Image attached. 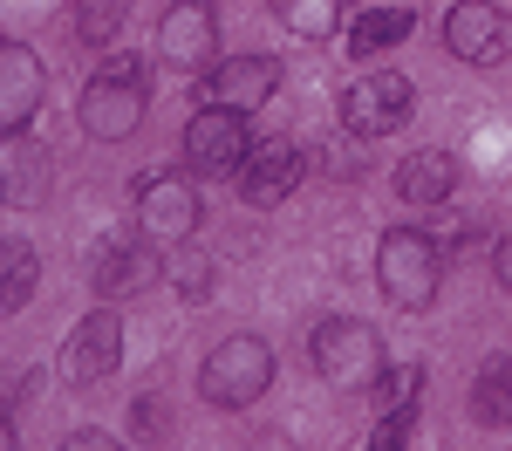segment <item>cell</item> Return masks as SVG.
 I'll use <instances>...</instances> for the list:
<instances>
[{
    "label": "cell",
    "mask_w": 512,
    "mask_h": 451,
    "mask_svg": "<svg viewBox=\"0 0 512 451\" xmlns=\"http://www.w3.org/2000/svg\"><path fill=\"white\" fill-rule=\"evenodd\" d=\"M41 281V253L28 240H0V315H21L35 301Z\"/></svg>",
    "instance_id": "17"
},
{
    "label": "cell",
    "mask_w": 512,
    "mask_h": 451,
    "mask_svg": "<svg viewBox=\"0 0 512 451\" xmlns=\"http://www.w3.org/2000/svg\"><path fill=\"white\" fill-rule=\"evenodd\" d=\"M274 383V349L260 335H226L205 363H198V397L212 410H246L260 404V390Z\"/></svg>",
    "instance_id": "2"
},
{
    "label": "cell",
    "mask_w": 512,
    "mask_h": 451,
    "mask_svg": "<svg viewBox=\"0 0 512 451\" xmlns=\"http://www.w3.org/2000/svg\"><path fill=\"white\" fill-rule=\"evenodd\" d=\"M41 89H48L41 55H35V48H21V41H0V137H14V130L35 123Z\"/></svg>",
    "instance_id": "13"
},
{
    "label": "cell",
    "mask_w": 512,
    "mask_h": 451,
    "mask_svg": "<svg viewBox=\"0 0 512 451\" xmlns=\"http://www.w3.org/2000/svg\"><path fill=\"white\" fill-rule=\"evenodd\" d=\"M472 417L478 424H512V356H492L472 376Z\"/></svg>",
    "instance_id": "18"
},
{
    "label": "cell",
    "mask_w": 512,
    "mask_h": 451,
    "mask_svg": "<svg viewBox=\"0 0 512 451\" xmlns=\"http://www.w3.org/2000/svg\"><path fill=\"white\" fill-rule=\"evenodd\" d=\"M137 233L158 246H185L198 233V192L185 171H151L137 178Z\"/></svg>",
    "instance_id": "5"
},
{
    "label": "cell",
    "mask_w": 512,
    "mask_h": 451,
    "mask_svg": "<svg viewBox=\"0 0 512 451\" xmlns=\"http://www.w3.org/2000/svg\"><path fill=\"white\" fill-rule=\"evenodd\" d=\"M274 89H280V62L274 55H226V62L205 69V103L239 110V117H253L260 103H274Z\"/></svg>",
    "instance_id": "11"
},
{
    "label": "cell",
    "mask_w": 512,
    "mask_h": 451,
    "mask_svg": "<svg viewBox=\"0 0 512 451\" xmlns=\"http://www.w3.org/2000/svg\"><path fill=\"white\" fill-rule=\"evenodd\" d=\"M205 267H212L205 253H185V260L171 267V281H178V294H205V287H212V274H205Z\"/></svg>",
    "instance_id": "22"
},
{
    "label": "cell",
    "mask_w": 512,
    "mask_h": 451,
    "mask_svg": "<svg viewBox=\"0 0 512 451\" xmlns=\"http://www.w3.org/2000/svg\"><path fill=\"white\" fill-rule=\"evenodd\" d=\"M158 240H110L103 253H96V267H89V281H96V294L103 301H123V294H144V287L158 281Z\"/></svg>",
    "instance_id": "14"
},
{
    "label": "cell",
    "mask_w": 512,
    "mask_h": 451,
    "mask_svg": "<svg viewBox=\"0 0 512 451\" xmlns=\"http://www.w3.org/2000/svg\"><path fill=\"white\" fill-rule=\"evenodd\" d=\"M280 21L301 41H335L342 35V0H280Z\"/></svg>",
    "instance_id": "19"
},
{
    "label": "cell",
    "mask_w": 512,
    "mask_h": 451,
    "mask_svg": "<svg viewBox=\"0 0 512 451\" xmlns=\"http://www.w3.org/2000/svg\"><path fill=\"white\" fill-rule=\"evenodd\" d=\"M0 199H7V171H0Z\"/></svg>",
    "instance_id": "25"
},
{
    "label": "cell",
    "mask_w": 512,
    "mask_h": 451,
    "mask_svg": "<svg viewBox=\"0 0 512 451\" xmlns=\"http://www.w3.org/2000/svg\"><path fill=\"white\" fill-rule=\"evenodd\" d=\"M376 281L403 315H424L437 301V287H444V246L417 226H390L376 240Z\"/></svg>",
    "instance_id": "1"
},
{
    "label": "cell",
    "mask_w": 512,
    "mask_h": 451,
    "mask_svg": "<svg viewBox=\"0 0 512 451\" xmlns=\"http://www.w3.org/2000/svg\"><path fill=\"white\" fill-rule=\"evenodd\" d=\"M301 178H308V151H301L294 137L253 144L246 164H239V199H246V205H280V199H294Z\"/></svg>",
    "instance_id": "12"
},
{
    "label": "cell",
    "mask_w": 512,
    "mask_h": 451,
    "mask_svg": "<svg viewBox=\"0 0 512 451\" xmlns=\"http://www.w3.org/2000/svg\"><path fill=\"white\" fill-rule=\"evenodd\" d=\"M417 117V89L403 76H362L342 89V130L349 137H396Z\"/></svg>",
    "instance_id": "6"
},
{
    "label": "cell",
    "mask_w": 512,
    "mask_h": 451,
    "mask_svg": "<svg viewBox=\"0 0 512 451\" xmlns=\"http://www.w3.org/2000/svg\"><path fill=\"white\" fill-rule=\"evenodd\" d=\"M410 431H417V410H383V424L369 431V451H396V445H410Z\"/></svg>",
    "instance_id": "21"
},
{
    "label": "cell",
    "mask_w": 512,
    "mask_h": 451,
    "mask_svg": "<svg viewBox=\"0 0 512 451\" xmlns=\"http://www.w3.org/2000/svg\"><path fill=\"white\" fill-rule=\"evenodd\" d=\"M499 281H506V287H512V240H506V246H499Z\"/></svg>",
    "instance_id": "24"
},
{
    "label": "cell",
    "mask_w": 512,
    "mask_h": 451,
    "mask_svg": "<svg viewBox=\"0 0 512 451\" xmlns=\"http://www.w3.org/2000/svg\"><path fill=\"white\" fill-rule=\"evenodd\" d=\"M444 48H451L458 62H472V69H492V62L512 55V21L492 0H458V7L444 14Z\"/></svg>",
    "instance_id": "10"
},
{
    "label": "cell",
    "mask_w": 512,
    "mask_h": 451,
    "mask_svg": "<svg viewBox=\"0 0 512 451\" xmlns=\"http://www.w3.org/2000/svg\"><path fill=\"white\" fill-rule=\"evenodd\" d=\"M246 151H253V137H246V117H239V110L205 103V110L185 123V164H192L198 178H239Z\"/></svg>",
    "instance_id": "7"
},
{
    "label": "cell",
    "mask_w": 512,
    "mask_h": 451,
    "mask_svg": "<svg viewBox=\"0 0 512 451\" xmlns=\"http://www.w3.org/2000/svg\"><path fill=\"white\" fill-rule=\"evenodd\" d=\"M308 356H315V369L335 390H369V383L383 376V335L369 322L328 315V322L315 328V342H308Z\"/></svg>",
    "instance_id": "4"
},
{
    "label": "cell",
    "mask_w": 512,
    "mask_h": 451,
    "mask_svg": "<svg viewBox=\"0 0 512 451\" xmlns=\"http://www.w3.org/2000/svg\"><path fill=\"white\" fill-rule=\"evenodd\" d=\"M117 363H123V322L110 308L82 315L76 335L62 342V383H69V390H96L103 376H117Z\"/></svg>",
    "instance_id": "9"
},
{
    "label": "cell",
    "mask_w": 512,
    "mask_h": 451,
    "mask_svg": "<svg viewBox=\"0 0 512 451\" xmlns=\"http://www.w3.org/2000/svg\"><path fill=\"white\" fill-rule=\"evenodd\" d=\"M451 192H458V158H451V151H417V158L396 164V199L444 205Z\"/></svg>",
    "instance_id": "15"
},
{
    "label": "cell",
    "mask_w": 512,
    "mask_h": 451,
    "mask_svg": "<svg viewBox=\"0 0 512 451\" xmlns=\"http://www.w3.org/2000/svg\"><path fill=\"white\" fill-rule=\"evenodd\" d=\"M212 48H219V14H212V0H171L158 21V62L164 69H212Z\"/></svg>",
    "instance_id": "8"
},
{
    "label": "cell",
    "mask_w": 512,
    "mask_h": 451,
    "mask_svg": "<svg viewBox=\"0 0 512 451\" xmlns=\"http://www.w3.org/2000/svg\"><path fill=\"white\" fill-rule=\"evenodd\" d=\"M417 28V14L410 7H369V14H355L349 21V55H383V48H403Z\"/></svg>",
    "instance_id": "16"
},
{
    "label": "cell",
    "mask_w": 512,
    "mask_h": 451,
    "mask_svg": "<svg viewBox=\"0 0 512 451\" xmlns=\"http://www.w3.org/2000/svg\"><path fill=\"white\" fill-rule=\"evenodd\" d=\"M144 103H151L144 69H137V62H103V69L89 76V89H82L76 117H82V130H89L96 144H123V137L144 123Z\"/></svg>",
    "instance_id": "3"
},
{
    "label": "cell",
    "mask_w": 512,
    "mask_h": 451,
    "mask_svg": "<svg viewBox=\"0 0 512 451\" xmlns=\"http://www.w3.org/2000/svg\"><path fill=\"white\" fill-rule=\"evenodd\" d=\"M21 438H14V417H7V404H0V451H14Z\"/></svg>",
    "instance_id": "23"
},
{
    "label": "cell",
    "mask_w": 512,
    "mask_h": 451,
    "mask_svg": "<svg viewBox=\"0 0 512 451\" xmlns=\"http://www.w3.org/2000/svg\"><path fill=\"white\" fill-rule=\"evenodd\" d=\"M369 390H376V404H383V410H410V404H417V390H424V363L383 369V376H376Z\"/></svg>",
    "instance_id": "20"
}]
</instances>
